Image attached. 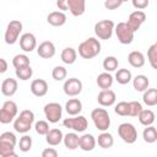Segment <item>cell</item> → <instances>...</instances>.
Here are the masks:
<instances>
[{
	"label": "cell",
	"instance_id": "ee69618b",
	"mask_svg": "<svg viewBox=\"0 0 157 157\" xmlns=\"http://www.w3.org/2000/svg\"><path fill=\"white\" fill-rule=\"evenodd\" d=\"M123 4L121 0H105L104 1V7L107 10H115L118 7H120Z\"/></svg>",
	"mask_w": 157,
	"mask_h": 157
},
{
	"label": "cell",
	"instance_id": "ffe728a7",
	"mask_svg": "<svg viewBox=\"0 0 157 157\" xmlns=\"http://www.w3.org/2000/svg\"><path fill=\"white\" fill-rule=\"evenodd\" d=\"M64 140V135L63 131L60 129H50L49 132L45 135V141L48 145L50 146H58L60 145V142Z\"/></svg>",
	"mask_w": 157,
	"mask_h": 157
},
{
	"label": "cell",
	"instance_id": "277c9868",
	"mask_svg": "<svg viewBox=\"0 0 157 157\" xmlns=\"http://www.w3.org/2000/svg\"><path fill=\"white\" fill-rule=\"evenodd\" d=\"M114 28H115V25L112 20H102L94 25V34L97 38L107 40L112 37Z\"/></svg>",
	"mask_w": 157,
	"mask_h": 157
},
{
	"label": "cell",
	"instance_id": "cb8c5ba5",
	"mask_svg": "<svg viewBox=\"0 0 157 157\" xmlns=\"http://www.w3.org/2000/svg\"><path fill=\"white\" fill-rule=\"evenodd\" d=\"M65 147L67 150H76L80 144V136L75 132H67L66 135H64V140H63Z\"/></svg>",
	"mask_w": 157,
	"mask_h": 157
},
{
	"label": "cell",
	"instance_id": "7a4b0ae2",
	"mask_svg": "<svg viewBox=\"0 0 157 157\" xmlns=\"http://www.w3.org/2000/svg\"><path fill=\"white\" fill-rule=\"evenodd\" d=\"M34 123V113L29 109L21 110L20 115L13 121V129L20 134H26L32 129Z\"/></svg>",
	"mask_w": 157,
	"mask_h": 157
},
{
	"label": "cell",
	"instance_id": "9c48e42d",
	"mask_svg": "<svg viewBox=\"0 0 157 157\" xmlns=\"http://www.w3.org/2000/svg\"><path fill=\"white\" fill-rule=\"evenodd\" d=\"M22 32V23L17 20L10 21L5 31V42L7 44H15Z\"/></svg>",
	"mask_w": 157,
	"mask_h": 157
},
{
	"label": "cell",
	"instance_id": "8d00e7d4",
	"mask_svg": "<svg viewBox=\"0 0 157 157\" xmlns=\"http://www.w3.org/2000/svg\"><path fill=\"white\" fill-rule=\"evenodd\" d=\"M147 59L152 69L157 70V45L152 44L147 50Z\"/></svg>",
	"mask_w": 157,
	"mask_h": 157
},
{
	"label": "cell",
	"instance_id": "d6a6232c",
	"mask_svg": "<svg viewBox=\"0 0 157 157\" xmlns=\"http://www.w3.org/2000/svg\"><path fill=\"white\" fill-rule=\"evenodd\" d=\"M0 156L1 157H17L15 146L6 142H0Z\"/></svg>",
	"mask_w": 157,
	"mask_h": 157
},
{
	"label": "cell",
	"instance_id": "ac0fdd59",
	"mask_svg": "<svg viewBox=\"0 0 157 157\" xmlns=\"http://www.w3.org/2000/svg\"><path fill=\"white\" fill-rule=\"evenodd\" d=\"M67 6L71 15L78 17L83 15L86 10V0H67Z\"/></svg>",
	"mask_w": 157,
	"mask_h": 157
},
{
	"label": "cell",
	"instance_id": "2e32d148",
	"mask_svg": "<svg viewBox=\"0 0 157 157\" xmlns=\"http://www.w3.org/2000/svg\"><path fill=\"white\" fill-rule=\"evenodd\" d=\"M37 54L43 59H50L55 55V45L50 40L42 42L37 48Z\"/></svg>",
	"mask_w": 157,
	"mask_h": 157
},
{
	"label": "cell",
	"instance_id": "e575fe53",
	"mask_svg": "<svg viewBox=\"0 0 157 157\" xmlns=\"http://www.w3.org/2000/svg\"><path fill=\"white\" fill-rule=\"evenodd\" d=\"M32 75H33V70H32L31 65H27V66L16 69V76H17V78H20L22 81L29 80L32 77Z\"/></svg>",
	"mask_w": 157,
	"mask_h": 157
},
{
	"label": "cell",
	"instance_id": "f35d334b",
	"mask_svg": "<svg viewBox=\"0 0 157 157\" xmlns=\"http://www.w3.org/2000/svg\"><path fill=\"white\" fill-rule=\"evenodd\" d=\"M142 105L137 101H131L129 102V117H139V114L142 110Z\"/></svg>",
	"mask_w": 157,
	"mask_h": 157
},
{
	"label": "cell",
	"instance_id": "3957f363",
	"mask_svg": "<svg viewBox=\"0 0 157 157\" xmlns=\"http://www.w3.org/2000/svg\"><path fill=\"white\" fill-rule=\"evenodd\" d=\"M91 118L99 131H107L110 126V117L104 108H94L91 112Z\"/></svg>",
	"mask_w": 157,
	"mask_h": 157
},
{
	"label": "cell",
	"instance_id": "7402d4cb",
	"mask_svg": "<svg viewBox=\"0 0 157 157\" xmlns=\"http://www.w3.org/2000/svg\"><path fill=\"white\" fill-rule=\"evenodd\" d=\"M96 139L92 134H83L82 136H80V144H78V147L82 150V151H92L94 147H96Z\"/></svg>",
	"mask_w": 157,
	"mask_h": 157
},
{
	"label": "cell",
	"instance_id": "6da1fadb",
	"mask_svg": "<svg viewBox=\"0 0 157 157\" xmlns=\"http://www.w3.org/2000/svg\"><path fill=\"white\" fill-rule=\"evenodd\" d=\"M101 53V43L97 38L90 37L78 45V55L83 59H92Z\"/></svg>",
	"mask_w": 157,
	"mask_h": 157
},
{
	"label": "cell",
	"instance_id": "8fae6325",
	"mask_svg": "<svg viewBox=\"0 0 157 157\" xmlns=\"http://www.w3.org/2000/svg\"><path fill=\"white\" fill-rule=\"evenodd\" d=\"M63 90H64V93L66 96H69V97H76V96H78L82 92V82L78 78H76V77L67 78L64 82Z\"/></svg>",
	"mask_w": 157,
	"mask_h": 157
},
{
	"label": "cell",
	"instance_id": "681fc988",
	"mask_svg": "<svg viewBox=\"0 0 157 157\" xmlns=\"http://www.w3.org/2000/svg\"><path fill=\"white\" fill-rule=\"evenodd\" d=\"M121 1H123V2H125V1H128V0H121Z\"/></svg>",
	"mask_w": 157,
	"mask_h": 157
},
{
	"label": "cell",
	"instance_id": "52a82bcc",
	"mask_svg": "<svg viewBox=\"0 0 157 157\" xmlns=\"http://www.w3.org/2000/svg\"><path fill=\"white\" fill-rule=\"evenodd\" d=\"M114 31H115V34H117L118 40L121 44H130L132 42L135 32L129 27V25L126 22H119L115 26Z\"/></svg>",
	"mask_w": 157,
	"mask_h": 157
},
{
	"label": "cell",
	"instance_id": "30bf717a",
	"mask_svg": "<svg viewBox=\"0 0 157 157\" xmlns=\"http://www.w3.org/2000/svg\"><path fill=\"white\" fill-rule=\"evenodd\" d=\"M44 115L47 118V120L52 124H55L58 123L60 119H61V115H63V108L59 103L56 102H50V103H47L44 105Z\"/></svg>",
	"mask_w": 157,
	"mask_h": 157
},
{
	"label": "cell",
	"instance_id": "836d02e7",
	"mask_svg": "<svg viewBox=\"0 0 157 157\" xmlns=\"http://www.w3.org/2000/svg\"><path fill=\"white\" fill-rule=\"evenodd\" d=\"M118 65H119V61L115 56H105L103 60V69L107 72L115 71L118 69Z\"/></svg>",
	"mask_w": 157,
	"mask_h": 157
},
{
	"label": "cell",
	"instance_id": "ba28073f",
	"mask_svg": "<svg viewBox=\"0 0 157 157\" xmlns=\"http://www.w3.org/2000/svg\"><path fill=\"white\" fill-rule=\"evenodd\" d=\"M63 125L76 132H83L88 128V121L83 115H75L74 118H65Z\"/></svg>",
	"mask_w": 157,
	"mask_h": 157
},
{
	"label": "cell",
	"instance_id": "9a60e30c",
	"mask_svg": "<svg viewBox=\"0 0 157 157\" xmlns=\"http://www.w3.org/2000/svg\"><path fill=\"white\" fill-rule=\"evenodd\" d=\"M115 99H117V96H115V92L112 91L110 88L108 90H102L98 96H97V101L98 103L102 105V107H110L115 103Z\"/></svg>",
	"mask_w": 157,
	"mask_h": 157
},
{
	"label": "cell",
	"instance_id": "44dd1931",
	"mask_svg": "<svg viewBox=\"0 0 157 157\" xmlns=\"http://www.w3.org/2000/svg\"><path fill=\"white\" fill-rule=\"evenodd\" d=\"M47 21L49 25L54 27H60L66 22V15L63 11H53L47 16Z\"/></svg>",
	"mask_w": 157,
	"mask_h": 157
},
{
	"label": "cell",
	"instance_id": "74e56055",
	"mask_svg": "<svg viewBox=\"0 0 157 157\" xmlns=\"http://www.w3.org/2000/svg\"><path fill=\"white\" fill-rule=\"evenodd\" d=\"M66 75H67V71L64 66H55L52 71V76L55 81H63L64 78H66Z\"/></svg>",
	"mask_w": 157,
	"mask_h": 157
},
{
	"label": "cell",
	"instance_id": "4fadbf2b",
	"mask_svg": "<svg viewBox=\"0 0 157 157\" xmlns=\"http://www.w3.org/2000/svg\"><path fill=\"white\" fill-rule=\"evenodd\" d=\"M20 47L23 52H27V53H31L32 50H34L37 47V40H36L34 34L29 32L23 33L20 37Z\"/></svg>",
	"mask_w": 157,
	"mask_h": 157
},
{
	"label": "cell",
	"instance_id": "83f0119b",
	"mask_svg": "<svg viewBox=\"0 0 157 157\" xmlns=\"http://www.w3.org/2000/svg\"><path fill=\"white\" fill-rule=\"evenodd\" d=\"M97 142L99 145V147L107 150V148H110L113 145H114V139H113V135L107 132V131H102L99 135H98V139H97Z\"/></svg>",
	"mask_w": 157,
	"mask_h": 157
},
{
	"label": "cell",
	"instance_id": "bcb514c9",
	"mask_svg": "<svg viewBox=\"0 0 157 157\" xmlns=\"http://www.w3.org/2000/svg\"><path fill=\"white\" fill-rule=\"evenodd\" d=\"M56 156H58V151L53 147L44 148L42 152V157H56Z\"/></svg>",
	"mask_w": 157,
	"mask_h": 157
},
{
	"label": "cell",
	"instance_id": "8992f818",
	"mask_svg": "<svg viewBox=\"0 0 157 157\" xmlns=\"http://www.w3.org/2000/svg\"><path fill=\"white\" fill-rule=\"evenodd\" d=\"M118 135L126 144H134L137 140L136 128L131 123H123L118 126Z\"/></svg>",
	"mask_w": 157,
	"mask_h": 157
},
{
	"label": "cell",
	"instance_id": "c3c4849f",
	"mask_svg": "<svg viewBox=\"0 0 157 157\" xmlns=\"http://www.w3.org/2000/svg\"><path fill=\"white\" fill-rule=\"evenodd\" d=\"M6 70H7V63H6V60L4 58H1L0 59V74L6 72Z\"/></svg>",
	"mask_w": 157,
	"mask_h": 157
},
{
	"label": "cell",
	"instance_id": "d4e9b609",
	"mask_svg": "<svg viewBox=\"0 0 157 157\" xmlns=\"http://www.w3.org/2000/svg\"><path fill=\"white\" fill-rule=\"evenodd\" d=\"M113 76L109 74V72H102V74H99L98 76H97V80H96V82H97V85H98V87L101 88V90H108V88H110L112 87V85H113Z\"/></svg>",
	"mask_w": 157,
	"mask_h": 157
},
{
	"label": "cell",
	"instance_id": "5b68a950",
	"mask_svg": "<svg viewBox=\"0 0 157 157\" xmlns=\"http://www.w3.org/2000/svg\"><path fill=\"white\" fill-rule=\"evenodd\" d=\"M18 113L17 104L13 101H6L4 102L1 109H0V123L1 124H9L11 123Z\"/></svg>",
	"mask_w": 157,
	"mask_h": 157
},
{
	"label": "cell",
	"instance_id": "d6986e66",
	"mask_svg": "<svg viewBox=\"0 0 157 157\" xmlns=\"http://www.w3.org/2000/svg\"><path fill=\"white\" fill-rule=\"evenodd\" d=\"M65 110L69 115H78L82 110V102L78 98H70L65 104Z\"/></svg>",
	"mask_w": 157,
	"mask_h": 157
},
{
	"label": "cell",
	"instance_id": "d590c367",
	"mask_svg": "<svg viewBox=\"0 0 157 157\" xmlns=\"http://www.w3.org/2000/svg\"><path fill=\"white\" fill-rule=\"evenodd\" d=\"M12 65H13L15 69L27 66V65H29V58L25 54H17L12 59Z\"/></svg>",
	"mask_w": 157,
	"mask_h": 157
},
{
	"label": "cell",
	"instance_id": "1f68e13d",
	"mask_svg": "<svg viewBox=\"0 0 157 157\" xmlns=\"http://www.w3.org/2000/svg\"><path fill=\"white\" fill-rule=\"evenodd\" d=\"M132 78V75H131V71L128 70V69H119L117 72H115V80L120 85H126L131 81Z\"/></svg>",
	"mask_w": 157,
	"mask_h": 157
},
{
	"label": "cell",
	"instance_id": "603a6c76",
	"mask_svg": "<svg viewBox=\"0 0 157 157\" xmlns=\"http://www.w3.org/2000/svg\"><path fill=\"white\" fill-rule=\"evenodd\" d=\"M128 61L132 67H142L145 65V55L139 50H132L128 55Z\"/></svg>",
	"mask_w": 157,
	"mask_h": 157
},
{
	"label": "cell",
	"instance_id": "7bdbcfd3",
	"mask_svg": "<svg viewBox=\"0 0 157 157\" xmlns=\"http://www.w3.org/2000/svg\"><path fill=\"white\" fill-rule=\"evenodd\" d=\"M0 142H6V144H11L13 146H16V142H17V139H16V135L11 131H5L0 135Z\"/></svg>",
	"mask_w": 157,
	"mask_h": 157
},
{
	"label": "cell",
	"instance_id": "7dc6e473",
	"mask_svg": "<svg viewBox=\"0 0 157 157\" xmlns=\"http://www.w3.org/2000/svg\"><path fill=\"white\" fill-rule=\"evenodd\" d=\"M56 6H58V9L61 10V11H66V10H69L67 0H56Z\"/></svg>",
	"mask_w": 157,
	"mask_h": 157
},
{
	"label": "cell",
	"instance_id": "5bb4252c",
	"mask_svg": "<svg viewBox=\"0 0 157 157\" xmlns=\"http://www.w3.org/2000/svg\"><path fill=\"white\" fill-rule=\"evenodd\" d=\"M31 92L36 97H43L48 93V83L43 78H36L31 82Z\"/></svg>",
	"mask_w": 157,
	"mask_h": 157
},
{
	"label": "cell",
	"instance_id": "f907efd6",
	"mask_svg": "<svg viewBox=\"0 0 157 157\" xmlns=\"http://www.w3.org/2000/svg\"><path fill=\"white\" fill-rule=\"evenodd\" d=\"M155 44H156V45H157V40H156V43H155Z\"/></svg>",
	"mask_w": 157,
	"mask_h": 157
},
{
	"label": "cell",
	"instance_id": "484cf974",
	"mask_svg": "<svg viewBox=\"0 0 157 157\" xmlns=\"http://www.w3.org/2000/svg\"><path fill=\"white\" fill-rule=\"evenodd\" d=\"M148 85L150 81L145 75H137L135 76V78H132V86L137 92H145L148 88Z\"/></svg>",
	"mask_w": 157,
	"mask_h": 157
},
{
	"label": "cell",
	"instance_id": "4316f807",
	"mask_svg": "<svg viewBox=\"0 0 157 157\" xmlns=\"http://www.w3.org/2000/svg\"><path fill=\"white\" fill-rule=\"evenodd\" d=\"M139 121L140 124H142L144 126H148V125H152L156 120V117H155V113L151 110V109H142L141 113L139 114Z\"/></svg>",
	"mask_w": 157,
	"mask_h": 157
},
{
	"label": "cell",
	"instance_id": "f546056e",
	"mask_svg": "<svg viewBox=\"0 0 157 157\" xmlns=\"http://www.w3.org/2000/svg\"><path fill=\"white\" fill-rule=\"evenodd\" d=\"M142 101L148 107L157 105V88H147L144 92Z\"/></svg>",
	"mask_w": 157,
	"mask_h": 157
},
{
	"label": "cell",
	"instance_id": "e0dca14e",
	"mask_svg": "<svg viewBox=\"0 0 157 157\" xmlns=\"http://www.w3.org/2000/svg\"><path fill=\"white\" fill-rule=\"evenodd\" d=\"M17 80L12 77H7L1 83V93L6 97H11L17 92Z\"/></svg>",
	"mask_w": 157,
	"mask_h": 157
},
{
	"label": "cell",
	"instance_id": "b9f144b4",
	"mask_svg": "<svg viewBox=\"0 0 157 157\" xmlns=\"http://www.w3.org/2000/svg\"><path fill=\"white\" fill-rule=\"evenodd\" d=\"M34 129H36V132L39 134V135H47L49 132V124L48 121L45 120H39L34 124Z\"/></svg>",
	"mask_w": 157,
	"mask_h": 157
},
{
	"label": "cell",
	"instance_id": "f6af8a7d",
	"mask_svg": "<svg viewBox=\"0 0 157 157\" xmlns=\"http://www.w3.org/2000/svg\"><path fill=\"white\" fill-rule=\"evenodd\" d=\"M131 2H132V6L136 10H144L148 6L150 0H131Z\"/></svg>",
	"mask_w": 157,
	"mask_h": 157
},
{
	"label": "cell",
	"instance_id": "f1b7e54d",
	"mask_svg": "<svg viewBox=\"0 0 157 157\" xmlns=\"http://www.w3.org/2000/svg\"><path fill=\"white\" fill-rule=\"evenodd\" d=\"M60 58H61V60H63L64 64L71 65V64H74V63L76 61V59H77V52H76L74 48L67 47V48H65V49L61 52Z\"/></svg>",
	"mask_w": 157,
	"mask_h": 157
},
{
	"label": "cell",
	"instance_id": "4dcf8cb0",
	"mask_svg": "<svg viewBox=\"0 0 157 157\" xmlns=\"http://www.w3.org/2000/svg\"><path fill=\"white\" fill-rule=\"evenodd\" d=\"M142 137H144V141L147 142V144L156 142L157 141V129L152 125L146 126L142 131Z\"/></svg>",
	"mask_w": 157,
	"mask_h": 157
},
{
	"label": "cell",
	"instance_id": "ab89813d",
	"mask_svg": "<svg viewBox=\"0 0 157 157\" xmlns=\"http://www.w3.org/2000/svg\"><path fill=\"white\" fill-rule=\"evenodd\" d=\"M18 147L22 152H28L32 147V137L28 136V135H23L21 139H20V142H18Z\"/></svg>",
	"mask_w": 157,
	"mask_h": 157
},
{
	"label": "cell",
	"instance_id": "60d3db41",
	"mask_svg": "<svg viewBox=\"0 0 157 157\" xmlns=\"http://www.w3.org/2000/svg\"><path fill=\"white\" fill-rule=\"evenodd\" d=\"M114 112L118 114V115H121V117H128L129 115V102H119L115 108H114Z\"/></svg>",
	"mask_w": 157,
	"mask_h": 157
},
{
	"label": "cell",
	"instance_id": "7c38bea8",
	"mask_svg": "<svg viewBox=\"0 0 157 157\" xmlns=\"http://www.w3.org/2000/svg\"><path fill=\"white\" fill-rule=\"evenodd\" d=\"M145 21H146V13L144 11H141V10H136V11H134V12L130 13L126 23L129 25V27L134 32H136Z\"/></svg>",
	"mask_w": 157,
	"mask_h": 157
}]
</instances>
